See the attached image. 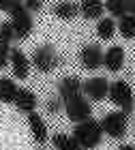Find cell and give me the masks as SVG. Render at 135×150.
<instances>
[{
	"label": "cell",
	"mask_w": 135,
	"mask_h": 150,
	"mask_svg": "<svg viewBox=\"0 0 135 150\" xmlns=\"http://www.w3.org/2000/svg\"><path fill=\"white\" fill-rule=\"evenodd\" d=\"M73 137H75V142L79 146H82L84 150H94L101 142H103V127H101L99 120H86V122H79V125H75V129H73Z\"/></svg>",
	"instance_id": "6da1fadb"
},
{
	"label": "cell",
	"mask_w": 135,
	"mask_h": 150,
	"mask_svg": "<svg viewBox=\"0 0 135 150\" xmlns=\"http://www.w3.org/2000/svg\"><path fill=\"white\" fill-rule=\"evenodd\" d=\"M9 22L13 26V32H15V39L24 41L30 37V32L35 30V22H32V15L30 11L26 9V4L22 0H15L9 11Z\"/></svg>",
	"instance_id": "7a4b0ae2"
},
{
	"label": "cell",
	"mask_w": 135,
	"mask_h": 150,
	"mask_svg": "<svg viewBox=\"0 0 135 150\" xmlns=\"http://www.w3.org/2000/svg\"><path fill=\"white\" fill-rule=\"evenodd\" d=\"M107 97H110V101L118 107V110H122L127 114L133 112L135 97H133V88L129 86V81H124V79L112 81L110 84V94H107Z\"/></svg>",
	"instance_id": "3957f363"
},
{
	"label": "cell",
	"mask_w": 135,
	"mask_h": 150,
	"mask_svg": "<svg viewBox=\"0 0 135 150\" xmlns=\"http://www.w3.org/2000/svg\"><path fill=\"white\" fill-rule=\"evenodd\" d=\"M101 127H103L105 135H110L114 139H122L127 135V129H129V114L122 110H114V112L103 116Z\"/></svg>",
	"instance_id": "277c9868"
},
{
	"label": "cell",
	"mask_w": 135,
	"mask_h": 150,
	"mask_svg": "<svg viewBox=\"0 0 135 150\" xmlns=\"http://www.w3.org/2000/svg\"><path fill=\"white\" fill-rule=\"evenodd\" d=\"M60 62H62V58L56 54L54 45H49V43L39 45L37 50L32 52V67H35L37 71H41V73H49V71H54Z\"/></svg>",
	"instance_id": "5b68a950"
},
{
	"label": "cell",
	"mask_w": 135,
	"mask_h": 150,
	"mask_svg": "<svg viewBox=\"0 0 135 150\" xmlns=\"http://www.w3.org/2000/svg\"><path fill=\"white\" fill-rule=\"evenodd\" d=\"M64 114H66V118L71 122L79 125V122H86V120L92 118V105H90V101L86 97L77 94L75 99H71V101L64 103Z\"/></svg>",
	"instance_id": "8992f818"
},
{
	"label": "cell",
	"mask_w": 135,
	"mask_h": 150,
	"mask_svg": "<svg viewBox=\"0 0 135 150\" xmlns=\"http://www.w3.org/2000/svg\"><path fill=\"white\" fill-rule=\"evenodd\" d=\"M103 56L105 52L97 43H88L79 50V62L86 71H97L99 67H103Z\"/></svg>",
	"instance_id": "52a82bcc"
},
{
	"label": "cell",
	"mask_w": 135,
	"mask_h": 150,
	"mask_svg": "<svg viewBox=\"0 0 135 150\" xmlns=\"http://www.w3.org/2000/svg\"><path fill=\"white\" fill-rule=\"evenodd\" d=\"M82 92L90 101H103V99H107V94H110V81L105 77H101V75H94V77L84 81Z\"/></svg>",
	"instance_id": "ba28073f"
},
{
	"label": "cell",
	"mask_w": 135,
	"mask_h": 150,
	"mask_svg": "<svg viewBox=\"0 0 135 150\" xmlns=\"http://www.w3.org/2000/svg\"><path fill=\"white\" fill-rule=\"evenodd\" d=\"M13 39H15V32H13V26L9 19H4L2 24H0V71L6 67V62H9L11 58V43Z\"/></svg>",
	"instance_id": "9c48e42d"
},
{
	"label": "cell",
	"mask_w": 135,
	"mask_h": 150,
	"mask_svg": "<svg viewBox=\"0 0 135 150\" xmlns=\"http://www.w3.org/2000/svg\"><path fill=\"white\" fill-rule=\"evenodd\" d=\"M9 64H11V71H13V77L15 79H26L30 75V60L19 47H13L11 50Z\"/></svg>",
	"instance_id": "30bf717a"
},
{
	"label": "cell",
	"mask_w": 135,
	"mask_h": 150,
	"mask_svg": "<svg viewBox=\"0 0 135 150\" xmlns=\"http://www.w3.org/2000/svg\"><path fill=\"white\" fill-rule=\"evenodd\" d=\"M82 86H84V81L75 77V75H64L62 79L58 81V94H60V99L64 101H71V99H75L77 94H82Z\"/></svg>",
	"instance_id": "8fae6325"
},
{
	"label": "cell",
	"mask_w": 135,
	"mask_h": 150,
	"mask_svg": "<svg viewBox=\"0 0 135 150\" xmlns=\"http://www.w3.org/2000/svg\"><path fill=\"white\" fill-rule=\"evenodd\" d=\"M122 64H124V47L122 45H112L103 56V67L107 71L116 73V71L122 69Z\"/></svg>",
	"instance_id": "7c38bea8"
},
{
	"label": "cell",
	"mask_w": 135,
	"mask_h": 150,
	"mask_svg": "<svg viewBox=\"0 0 135 150\" xmlns=\"http://www.w3.org/2000/svg\"><path fill=\"white\" fill-rule=\"evenodd\" d=\"M28 129H30V135H32V139H35L37 144H45L47 142V125H45L41 114L32 112L28 116Z\"/></svg>",
	"instance_id": "4fadbf2b"
},
{
	"label": "cell",
	"mask_w": 135,
	"mask_h": 150,
	"mask_svg": "<svg viewBox=\"0 0 135 150\" xmlns=\"http://www.w3.org/2000/svg\"><path fill=\"white\" fill-rule=\"evenodd\" d=\"M17 107L22 114L26 116H30L32 112L37 110V94L30 90V88H19V92H17V99H15V103H13Z\"/></svg>",
	"instance_id": "5bb4252c"
},
{
	"label": "cell",
	"mask_w": 135,
	"mask_h": 150,
	"mask_svg": "<svg viewBox=\"0 0 135 150\" xmlns=\"http://www.w3.org/2000/svg\"><path fill=\"white\" fill-rule=\"evenodd\" d=\"M105 11V2L103 0H82L79 2V13L86 19H101Z\"/></svg>",
	"instance_id": "9a60e30c"
},
{
	"label": "cell",
	"mask_w": 135,
	"mask_h": 150,
	"mask_svg": "<svg viewBox=\"0 0 135 150\" xmlns=\"http://www.w3.org/2000/svg\"><path fill=\"white\" fill-rule=\"evenodd\" d=\"M52 13L56 15L58 19H64V22H71L79 15V4L75 2H69V0H62V2H56L54 4Z\"/></svg>",
	"instance_id": "2e32d148"
},
{
	"label": "cell",
	"mask_w": 135,
	"mask_h": 150,
	"mask_svg": "<svg viewBox=\"0 0 135 150\" xmlns=\"http://www.w3.org/2000/svg\"><path fill=\"white\" fill-rule=\"evenodd\" d=\"M19 92V86L15 84V77H0V101L2 103H15Z\"/></svg>",
	"instance_id": "e0dca14e"
},
{
	"label": "cell",
	"mask_w": 135,
	"mask_h": 150,
	"mask_svg": "<svg viewBox=\"0 0 135 150\" xmlns=\"http://www.w3.org/2000/svg\"><path fill=\"white\" fill-rule=\"evenodd\" d=\"M116 19L114 17H101L97 22V37L103 39V41H110L114 39V35H116Z\"/></svg>",
	"instance_id": "ac0fdd59"
},
{
	"label": "cell",
	"mask_w": 135,
	"mask_h": 150,
	"mask_svg": "<svg viewBox=\"0 0 135 150\" xmlns=\"http://www.w3.org/2000/svg\"><path fill=\"white\" fill-rule=\"evenodd\" d=\"M52 146L56 150H84L75 142L73 135H64V133H56V135H54V137H52Z\"/></svg>",
	"instance_id": "d6986e66"
},
{
	"label": "cell",
	"mask_w": 135,
	"mask_h": 150,
	"mask_svg": "<svg viewBox=\"0 0 135 150\" xmlns=\"http://www.w3.org/2000/svg\"><path fill=\"white\" fill-rule=\"evenodd\" d=\"M118 32L120 37L127 39V41H133L135 39V17L133 15H124L118 19Z\"/></svg>",
	"instance_id": "ffe728a7"
},
{
	"label": "cell",
	"mask_w": 135,
	"mask_h": 150,
	"mask_svg": "<svg viewBox=\"0 0 135 150\" xmlns=\"http://www.w3.org/2000/svg\"><path fill=\"white\" fill-rule=\"evenodd\" d=\"M105 11L110 13L114 19H120V17H124V15H129L127 0H105Z\"/></svg>",
	"instance_id": "44dd1931"
},
{
	"label": "cell",
	"mask_w": 135,
	"mask_h": 150,
	"mask_svg": "<svg viewBox=\"0 0 135 150\" xmlns=\"http://www.w3.org/2000/svg\"><path fill=\"white\" fill-rule=\"evenodd\" d=\"M62 107H64L62 99H49V101H47V112H49V114H58Z\"/></svg>",
	"instance_id": "7402d4cb"
},
{
	"label": "cell",
	"mask_w": 135,
	"mask_h": 150,
	"mask_svg": "<svg viewBox=\"0 0 135 150\" xmlns=\"http://www.w3.org/2000/svg\"><path fill=\"white\" fill-rule=\"evenodd\" d=\"M24 4H26V9H28L30 13L43 9V0H24Z\"/></svg>",
	"instance_id": "603a6c76"
},
{
	"label": "cell",
	"mask_w": 135,
	"mask_h": 150,
	"mask_svg": "<svg viewBox=\"0 0 135 150\" xmlns=\"http://www.w3.org/2000/svg\"><path fill=\"white\" fill-rule=\"evenodd\" d=\"M13 2H15V0H0V11H2V13H6V15H9V11H11V6H13Z\"/></svg>",
	"instance_id": "cb8c5ba5"
},
{
	"label": "cell",
	"mask_w": 135,
	"mask_h": 150,
	"mask_svg": "<svg viewBox=\"0 0 135 150\" xmlns=\"http://www.w3.org/2000/svg\"><path fill=\"white\" fill-rule=\"evenodd\" d=\"M127 9H129V15L135 17V0H127Z\"/></svg>",
	"instance_id": "d4e9b609"
},
{
	"label": "cell",
	"mask_w": 135,
	"mask_h": 150,
	"mask_svg": "<svg viewBox=\"0 0 135 150\" xmlns=\"http://www.w3.org/2000/svg\"><path fill=\"white\" fill-rule=\"evenodd\" d=\"M118 150H135V146H131V144H122Z\"/></svg>",
	"instance_id": "484cf974"
},
{
	"label": "cell",
	"mask_w": 135,
	"mask_h": 150,
	"mask_svg": "<svg viewBox=\"0 0 135 150\" xmlns=\"http://www.w3.org/2000/svg\"><path fill=\"white\" fill-rule=\"evenodd\" d=\"M22 2H24V0H22Z\"/></svg>",
	"instance_id": "4316f807"
}]
</instances>
